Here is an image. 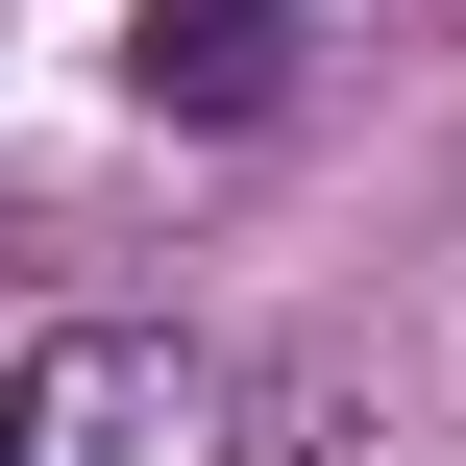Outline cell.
<instances>
[{
    "label": "cell",
    "instance_id": "cell-2",
    "mask_svg": "<svg viewBox=\"0 0 466 466\" xmlns=\"http://www.w3.org/2000/svg\"><path fill=\"white\" fill-rule=\"evenodd\" d=\"M147 98L246 123V98H270V25H246V0H147Z\"/></svg>",
    "mask_w": 466,
    "mask_h": 466
},
{
    "label": "cell",
    "instance_id": "cell-1",
    "mask_svg": "<svg viewBox=\"0 0 466 466\" xmlns=\"http://www.w3.org/2000/svg\"><path fill=\"white\" fill-rule=\"evenodd\" d=\"M197 418H221V393H197L172 344H123V319H98V344H49V369L0 393V466H221Z\"/></svg>",
    "mask_w": 466,
    "mask_h": 466
}]
</instances>
